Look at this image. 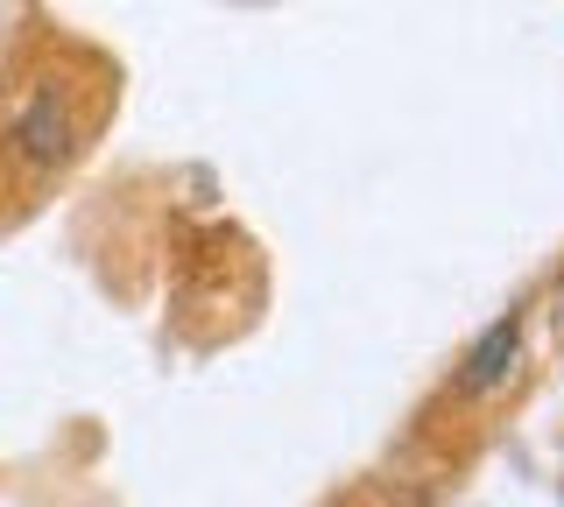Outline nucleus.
Segmentation results:
<instances>
[{"mask_svg":"<svg viewBox=\"0 0 564 507\" xmlns=\"http://www.w3.org/2000/svg\"><path fill=\"white\" fill-rule=\"evenodd\" d=\"M22 142L35 163H57L64 155V107H57V92H35V107L22 113Z\"/></svg>","mask_w":564,"mask_h":507,"instance_id":"2","label":"nucleus"},{"mask_svg":"<svg viewBox=\"0 0 564 507\" xmlns=\"http://www.w3.org/2000/svg\"><path fill=\"white\" fill-rule=\"evenodd\" d=\"M516 353H522V318L508 310V318H494L480 339H473V353H466V395H494L508 374H516Z\"/></svg>","mask_w":564,"mask_h":507,"instance_id":"1","label":"nucleus"}]
</instances>
